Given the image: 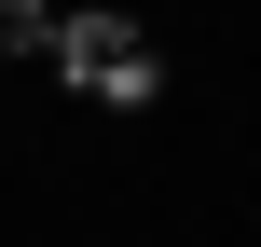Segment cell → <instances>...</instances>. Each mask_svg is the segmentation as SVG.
<instances>
[{"instance_id":"2","label":"cell","mask_w":261,"mask_h":247,"mask_svg":"<svg viewBox=\"0 0 261 247\" xmlns=\"http://www.w3.org/2000/svg\"><path fill=\"white\" fill-rule=\"evenodd\" d=\"M28 41H55V14H41V0H0V69H14Z\"/></svg>"},{"instance_id":"1","label":"cell","mask_w":261,"mask_h":247,"mask_svg":"<svg viewBox=\"0 0 261 247\" xmlns=\"http://www.w3.org/2000/svg\"><path fill=\"white\" fill-rule=\"evenodd\" d=\"M55 69L83 83V96H110V110H138L165 69H151V28L138 14H55Z\"/></svg>"}]
</instances>
